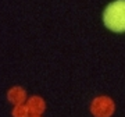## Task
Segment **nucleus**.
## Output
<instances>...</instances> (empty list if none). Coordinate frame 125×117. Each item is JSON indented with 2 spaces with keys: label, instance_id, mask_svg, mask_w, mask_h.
Returning <instances> with one entry per match:
<instances>
[{
  "label": "nucleus",
  "instance_id": "1",
  "mask_svg": "<svg viewBox=\"0 0 125 117\" xmlns=\"http://www.w3.org/2000/svg\"><path fill=\"white\" fill-rule=\"evenodd\" d=\"M103 21L111 31L125 32V0H117L110 3L104 10Z\"/></svg>",
  "mask_w": 125,
  "mask_h": 117
}]
</instances>
